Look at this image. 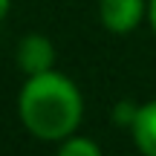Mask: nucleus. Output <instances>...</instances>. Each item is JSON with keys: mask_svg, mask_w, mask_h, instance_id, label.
<instances>
[{"mask_svg": "<svg viewBox=\"0 0 156 156\" xmlns=\"http://www.w3.org/2000/svg\"><path fill=\"white\" fill-rule=\"evenodd\" d=\"M55 156H101V147L95 145L90 136H67V139H61L58 142V151Z\"/></svg>", "mask_w": 156, "mask_h": 156, "instance_id": "5", "label": "nucleus"}, {"mask_svg": "<svg viewBox=\"0 0 156 156\" xmlns=\"http://www.w3.org/2000/svg\"><path fill=\"white\" fill-rule=\"evenodd\" d=\"M147 17L145 0H98V20L113 35H130Z\"/></svg>", "mask_w": 156, "mask_h": 156, "instance_id": "2", "label": "nucleus"}, {"mask_svg": "<svg viewBox=\"0 0 156 156\" xmlns=\"http://www.w3.org/2000/svg\"><path fill=\"white\" fill-rule=\"evenodd\" d=\"M147 23H151V29L156 35V0H147Z\"/></svg>", "mask_w": 156, "mask_h": 156, "instance_id": "7", "label": "nucleus"}, {"mask_svg": "<svg viewBox=\"0 0 156 156\" xmlns=\"http://www.w3.org/2000/svg\"><path fill=\"white\" fill-rule=\"evenodd\" d=\"M15 64L23 75H41L55 69V46L46 35L41 32H29L17 41L15 49Z\"/></svg>", "mask_w": 156, "mask_h": 156, "instance_id": "3", "label": "nucleus"}, {"mask_svg": "<svg viewBox=\"0 0 156 156\" xmlns=\"http://www.w3.org/2000/svg\"><path fill=\"white\" fill-rule=\"evenodd\" d=\"M9 9H12V0H0V20H6Z\"/></svg>", "mask_w": 156, "mask_h": 156, "instance_id": "8", "label": "nucleus"}, {"mask_svg": "<svg viewBox=\"0 0 156 156\" xmlns=\"http://www.w3.org/2000/svg\"><path fill=\"white\" fill-rule=\"evenodd\" d=\"M17 119L29 136L41 142H61L73 136L84 119V95L67 73L26 75L17 93Z\"/></svg>", "mask_w": 156, "mask_h": 156, "instance_id": "1", "label": "nucleus"}, {"mask_svg": "<svg viewBox=\"0 0 156 156\" xmlns=\"http://www.w3.org/2000/svg\"><path fill=\"white\" fill-rule=\"evenodd\" d=\"M136 113H139V104L136 101H119V104H113V113H110V119H113V124L116 127H133V122H136Z\"/></svg>", "mask_w": 156, "mask_h": 156, "instance_id": "6", "label": "nucleus"}, {"mask_svg": "<svg viewBox=\"0 0 156 156\" xmlns=\"http://www.w3.org/2000/svg\"><path fill=\"white\" fill-rule=\"evenodd\" d=\"M130 139L142 156H156V98L139 104L136 122L130 127Z\"/></svg>", "mask_w": 156, "mask_h": 156, "instance_id": "4", "label": "nucleus"}]
</instances>
